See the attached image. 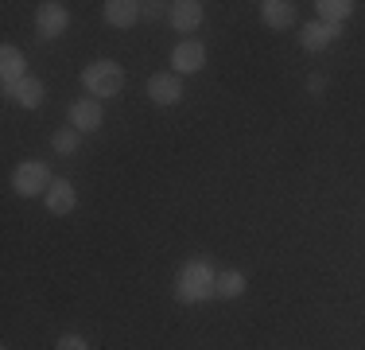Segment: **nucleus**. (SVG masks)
<instances>
[{"mask_svg": "<svg viewBox=\"0 0 365 350\" xmlns=\"http://www.w3.org/2000/svg\"><path fill=\"white\" fill-rule=\"evenodd\" d=\"M140 16L144 4H136V0H106V24H113V28H133Z\"/></svg>", "mask_w": 365, "mask_h": 350, "instance_id": "obj_10", "label": "nucleus"}, {"mask_svg": "<svg viewBox=\"0 0 365 350\" xmlns=\"http://www.w3.org/2000/svg\"><path fill=\"white\" fill-rule=\"evenodd\" d=\"M260 20L272 31H288L295 24V4H288V0H264L260 4Z\"/></svg>", "mask_w": 365, "mask_h": 350, "instance_id": "obj_11", "label": "nucleus"}, {"mask_svg": "<svg viewBox=\"0 0 365 350\" xmlns=\"http://www.w3.org/2000/svg\"><path fill=\"white\" fill-rule=\"evenodd\" d=\"M342 35V28L338 24H323V20H311V24H303V35H299V43H303V51H327L330 43Z\"/></svg>", "mask_w": 365, "mask_h": 350, "instance_id": "obj_9", "label": "nucleus"}, {"mask_svg": "<svg viewBox=\"0 0 365 350\" xmlns=\"http://www.w3.org/2000/svg\"><path fill=\"white\" fill-rule=\"evenodd\" d=\"M4 98H12L16 105H24V109H39V101H43V82L28 74L24 82H16L12 90L4 94Z\"/></svg>", "mask_w": 365, "mask_h": 350, "instance_id": "obj_14", "label": "nucleus"}, {"mask_svg": "<svg viewBox=\"0 0 365 350\" xmlns=\"http://www.w3.org/2000/svg\"><path fill=\"white\" fill-rule=\"evenodd\" d=\"M82 86L90 98H117L125 90V66L113 63V59H98L82 70Z\"/></svg>", "mask_w": 365, "mask_h": 350, "instance_id": "obj_2", "label": "nucleus"}, {"mask_svg": "<svg viewBox=\"0 0 365 350\" xmlns=\"http://www.w3.org/2000/svg\"><path fill=\"white\" fill-rule=\"evenodd\" d=\"M307 90H311V94H323V90H327V78H323V74H315V78L307 82Z\"/></svg>", "mask_w": 365, "mask_h": 350, "instance_id": "obj_19", "label": "nucleus"}, {"mask_svg": "<svg viewBox=\"0 0 365 350\" xmlns=\"http://www.w3.org/2000/svg\"><path fill=\"white\" fill-rule=\"evenodd\" d=\"M101 121H106V109H101L98 98H82V101L71 105V125L78 133H98Z\"/></svg>", "mask_w": 365, "mask_h": 350, "instance_id": "obj_8", "label": "nucleus"}, {"mask_svg": "<svg viewBox=\"0 0 365 350\" xmlns=\"http://www.w3.org/2000/svg\"><path fill=\"white\" fill-rule=\"evenodd\" d=\"M206 66V47L198 39H182L175 51H171V70L182 78V74H198Z\"/></svg>", "mask_w": 365, "mask_h": 350, "instance_id": "obj_5", "label": "nucleus"}, {"mask_svg": "<svg viewBox=\"0 0 365 350\" xmlns=\"http://www.w3.org/2000/svg\"><path fill=\"white\" fill-rule=\"evenodd\" d=\"M55 350H90V343H86L82 335H63V339L55 343Z\"/></svg>", "mask_w": 365, "mask_h": 350, "instance_id": "obj_18", "label": "nucleus"}, {"mask_svg": "<svg viewBox=\"0 0 365 350\" xmlns=\"http://www.w3.org/2000/svg\"><path fill=\"white\" fill-rule=\"evenodd\" d=\"M148 101L179 105L182 101V78L179 74H152V78H148Z\"/></svg>", "mask_w": 365, "mask_h": 350, "instance_id": "obj_7", "label": "nucleus"}, {"mask_svg": "<svg viewBox=\"0 0 365 350\" xmlns=\"http://www.w3.org/2000/svg\"><path fill=\"white\" fill-rule=\"evenodd\" d=\"M241 292H245V273H237V269L218 273V280H214V296L218 300H237Z\"/></svg>", "mask_w": 365, "mask_h": 350, "instance_id": "obj_15", "label": "nucleus"}, {"mask_svg": "<svg viewBox=\"0 0 365 350\" xmlns=\"http://www.w3.org/2000/svg\"><path fill=\"white\" fill-rule=\"evenodd\" d=\"M168 20L175 31H195L198 24H202V4H198V0H179V4H171Z\"/></svg>", "mask_w": 365, "mask_h": 350, "instance_id": "obj_13", "label": "nucleus"}, {"mask_svg": "<svg viewBox=\"0 0 365 350\" xmlns=\"http://www.w3.org/2000/svg\"><path fill=\"white\" fill-rule=\"evenodd\" d=\"M66 24H71V12H66V4H58V0H47V4L36 8V31L43 39H58V35L66 31Z\"/></svg>", "mask_w": 365, "mask_h": 350, "instance_id": "obj_4", "label": "nucleus"}, {"mask_svg": "<svg viewBox=\"0 0 365 350\" xmlns=\"http://www.w3.org/2000/svg\"><path fill=\"white\" fill-rule=\"evenodd\" d=\"M51 144H55V152H58V156H74V152H78V144H82V133H78L74 125L55 129V133H51Z\"/></svg>", "mask_w": 365, "mask_h": 350, "instance_id": "obj_17", "label": "nucleus"}, {"mask_svg": "<svg viewBox=\"0 0 365 350\" xmlns=\"http://www.w3.org/2000/svg\"><path fill=\"white\" fill-rule=\"evenodd\" d=\"M28 78V63H24V51L12 47V43H4L0 47V86H4V94L12 90L16 82H24Z\"/></svg>", "mask_w": 365, "mask_h": 350, "instance_id": "obj_6", "label": "nucleus"}, {"mask_svg": "<svg viewBox=\"0 0 365 350\" xmlns=\"http://www.w3.org/2000/svg\"><path fill=\"white\" fill-rule=\"evenodd\" d=\"M315 8H319V20L323 24H338L342 28V20L354 12V0H319Z\"/></svg>", "mask_w": 365, "mask_h": 350, "instance_id": "obj_16", "label": "nucleus"}, {"mask_svg": "<svg viewBox=\"0 0 365 350\" xmlns=\"http://www.w3.org/2000/svg\"><path fill=\"white\" fill-rule=\"evenodd\" d=\"M51 171H47V164L43 160H24L20 168L12 171V187H16V195H24V199H36V195H47L51 191Z\"/></svg>", "mask_w": 365, "mask_h": 350, "instance_id": "obj_3", "label": "nucleus"}, {"mask_svg": "<svg viewBox=\"0 0 365 350\" xmlns=\"http://www.w3.org/2000/svg\"><path fill=\"white\" fill-rule=\"evenodd\" d=\"M43 203H47L51 214H71L74 203H78V195H74V183L71 179H55L51 183V191L43 195Z\"/></svg>", "mask_w": 365, "mask_h": 350, "instance_id": "obj_12", "label": "nucleus"}, {"mask_svg": "<svg viewBox=\"0 0 365 350\" xmlns=\"http://www.w3.org/2000/svg\"><path fill=\"white\" fill-rule=\"evenodd\" d=\"M214 280H218V273H214L206 261H187V265L179 269L175 276V300L179 304H202L214 296Z\"/></svg>", "mask_w": 365, "mask_h": 350, "instance_id": "obj_1", "label": "nucleus"}]
</instances>
